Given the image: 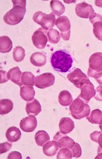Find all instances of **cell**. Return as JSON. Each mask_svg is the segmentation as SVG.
I'll return each mask as SVG.
<instances>
[{
  "mask_svg": "<svg viewBox=\"0 0 102 159\" xmlns=\"http://www.w3.org/2000/svg\"><path fill=\"white\" fill-rule=\"evenodd\" d=\"M50 6L52 13L57 16H60L65 11L64 5L59 1H51L50 2Z\"/></svg>",
  "mask_w": 102,
  "mask_h": 159,
  "instance_id": "obj_26",
  "label": "cell"
},
{
  "mask_svg": "<svg viewBox=\"0 0 102 159\" xmlns=\"http://www.w3.org/2000/svg\"><path fill=\"white\" fill-rule=\"evenodd\" d=\"M96 94L94 97L97 101H102V86L100 85L96 89Z\"/></svg>",
  "mask_w": 102,
  "mask_h": 159,
  "instance_id": "obj_37",
  "label": "cell"
},
{
  "mask_svg": "<svg viewBox=\"0 0 102 159\" xmlns=\"http://www.w3.org/2000/svg\"><path fill=\"white\" fill-rule=\"evenodd\" d=\"M13 47V43L11 39L7 36L0 37V52L6 53L10 52Z\"/></svg>",
  "mask_w": 102,
  "mask_h": 159,
  "instance_id": "obj_21",
  "label": "cell"
},
{
  "mask_svg": "<svg viewBox=\"0 0 102 159\" xmlns=\"http://www.w3.org/2000/svg\"><path fill=\"white\" fill-rule=\"evenodd\" d=\"M60 132L63 134H67L71 132L75 128L74 122L69 117L61 119L59 123Z\"/></svg>",
  "mask_w": 102,
  "mask_h": 159,
  "instance_id": "obj_15",
  "label": "cell"
},
{
  "mask_svg": "<svg viewBox=\"0 0 102 159\" xmlns=\"http://www.w3.org/2000/svg\"><path fill=\"white\" fill-rule=\"evenodd\" d=\"M35 76L31 72H23L22 75L21 82L23 84L26 86L33 87L35 86Z\"/></svg>",
  "mask_w": 102,
  "mask_h": 159,
  "instance_id": "obj_27",
  "label": "cell"
},
{
  "mask_svg": "<svg viewBox=\"0 0 102 159\" xmlns=\"http://www.w3.org/2000/svg\"><path fill=\"white\" fill-rule=\"evenodd\" d=\"M47 36L48 41L51 43L56 44L59 42L61 36L59 31L54 29H51L47 32Z\"/></svg>",
  "mask_w": 102,
  "mask_h": 159,
  "instance_id": "obj_29",
  "label": "cell"
},
{
  "mask_svg": "<svg viewBox=\"0 0 102 159\" xmlns=\"http://www.w3.org/2000/svg\"><path fill=\"white\" fill-rule=\"evenodd\" d=\"M55 80V76L52 73H43L35 77V86L38 88L44 89L53 85Z\"/></svg>",
  "mask_w": 102,
  "mask_h": 159,
  "instance_id": "obj_8",
  "label": "cell"
},
{
  "mask_svg": "<svg viewBox=\"0 0 102 159\" xmlns=\"http://www.w3.org/2000/svg\"><path fill=\"white\" fill-rule=\"evenodd\" d=\"M22 73L18 67L13 68L7 73L8 79L21 87L23 85L21 79Z\"/></svg>",
  "mask_w": 102,
  "mask_h": 159,
  "instance_id": "obj_16",
  "label": "cell"
},
{
  "mask_svg": "<svg viewBox=\"0 0 102 159\" xmlns=\"http://www.w3.org/2000/svg\"><path fill=\"white\" fill-rule=\"evenodd\" d=\"M47 32V31L41 27L36 30L32 34V41L37 48L43 49L46 47L48 41Z\"/></svg>",
  "mask_w": 102,
  "mask_h": 159,
  "instance_id": "obj_7",
  "label": "cell"
},
{
  "mask_svg": "<svg viewBox=\"0 0 102 159\" xmlns=\"http://www.w3.org/2000/svg\"><path fill=\"white\" fill-rule=\"evenodd\" d=\"M89 68L95 71H102V53L96 52L92 54L89 59Z\"/></svg>",
  "mask_w": 102,
  "mask_h": 159,
  "instance_id": "obj_13",
  "label": "cell"
},
{
  "mask_svg": "<svg viewBox=\"0 0 102 159\" xmlns=\"http://www.w3.org/2000/svg\"><path fill=\"white\" fill-rule=\"evenodd\" d=\"M36 143L39 146L43 147L46 142L50 140V137L45 131H38L35 135Z\"/></svg>",
  "mask_w": 102,
  "mask_h": 159,
  "instance_id": "obj_25",
  "label": "cell"
},
{
  "mask_svg": "<svg viewBox=\"0 0 102 159\" xmlns=\"http://www.w3.org/2000/svg\"><path fill=\"white\" fill-rule=\"evenodd\" d=\"M102 158V152L98 153V155L95 158Z\"/></svg>",
  "mask_w": 102,
  "mask_h": 159,
  "instance_id": "obj_41",
  "label": "cell"
},
{
  "mask_svg": "<svg viewBox=\"0 0 102 159\" xmlns=\"http://www.w3.org/2000/svg\"><path fill=\"white\" fill-rule=\"evenodd\" d=\"M72 157L71 150L66 148H61L58 152L57 156V159H71Z\"/></svg>",
  "mask_w": 102,
  "mask_h": 159,
  "instance_id": "obj_31",
  "label": "cell"
},
{
  "mask_svg": "<svg viewBox=\"0 0 102 159\" xmlns=\"http://www.w3.org/2000/svg\"><path fill=\"white\" fill-rule=\"evenodd\" d=\"M67 78L77 88L80 89L85 84L90 81L89 78L79 68L68 74Z\"/></svg>",
  "mask_w": 102,
  "mask_h": 159,
  "instance_id": "obj_5",
  "label": "cell"
},
{
  "mask_svg": "<svg viewBox=\"0 0 102 159\" xmlns=\"http://www.w3.org/2000/svg\"><path fill=\"white\" fill-rule=\"evenodd\" d=\"M56 26L61 31V35L65 41H68L70 38L71 25L69 20L66 16L58 17L55 23Z\"/></svg>",
  "mask_w": 102,
  "mask_h": 159,
  "instance_id": "obj_6",
  "label": "cell"
},
{
  "mask_svg": "<svg viewBox=\"0 0 102 159\" xmlns=\"http://www.w3.org/2000/svg\"><path fill=\"white\" fill-rule=\"evenodd\" d=\"M89 20L93 25L96 22L102 23V16L99 14L94 12L92 13L89 17Z\"/></svg>",
  "mask_w": 102,
  "mask_h": 159,
  "instance_id": "obj_36",
  "label": "cell"
},
{
  "mask_svg": "<svg viewBox=\"0 0 102 159\" xmlns=\"http://www.w3.org/2000/svg\"><path fill=\"white\" fill-rule=\"evenodd\" d=\"M53 140L57 142L59 148H66L70 150L74 147L76 143L67 134H63L60 131L56 133L53 137Z\"/></svg>",
  "mask_w": 102,
  "mask_h": 159,
  "instance_id": "obj_9",
  "label": "cell"
},
{
  "mask_svg": "<svg viewBox=\"0 0 102 159\" xmlns=\"http://www.w3.org/2000/svg\"><path fill=\"white\" fill-rule=\"evenodd\" d=\"M12 144L7 142L0 144V152L1 154L5 153L10 150Z\"/></svg>",
  "mask_w": 102,
  "mask_h": 159,
  "instance_id": "obj_35",
  "label": "cell"
},
{
  "mask_svg": "<svg viewBox=\"0 0 102 159\" xmlns=\"http://www.w3.org/2000/svg\"><path fill=\"white\" fill-rule=\"evenodd\" d=\"M47 59L45 55L40 52H36L32 54L30 61L33 65L37 67H42L45 65Z\"/></svg>",
  "mask_w": 102,
  "mask_h": 159,
  "instance_id": "obj_19",
  "label": "cell"
},
{
  "mask_svg": "<svg viewBox=\"0 0 102 159\" xmlns=\"http://www.w3.org/2000/svg\"><path fill=\"white\" fill-rule=\"evenodd\" d=\"M33 19L34 21L46 31L54 27L56 21L55 15L52 12L46 14L41 11L36 12L34 14Z\"/></svg>",
  "mask_w": 102,
  "mask_h": 159,
  "instance_id": "obj_4",
  "label": "cell"
},
{
  "mask_svg": "<svg viewBox=\"0 0 102 159\" xmlns=\"http://www.w3.org/2000/svg\"><path fill=\"white\" fill-rule=\"evenodd\" d=\"M7 72L6 71L1 70V83H3L8 81L9 80L7 79Z\"/></svg>",
  "mask_w": 102,
  "mask_h": 159,
  "instance_id": "obj_39",
  "label": "cell"
},
{
  "mask_svg": "<svg viewBox=\"0 0 102 159\" xmlns=\"http://www.w3.org/2000/svg\"><path fill=\"white\" fill-rule=\"evenodd\" d=\"M13 8L7 12L3 17L5 22L11 26L20 23L24 18L26 11V1H12Z\"/></svg>",
  "mask_w": 102,
  "mask_h": 159,
  "instance_id": "obj_1",
  "label": "cell"
},
{
  "mask_svg": "<svg viewBox=\"0 0 102 159\" xmlns=\"http://www.w3.org/2000/svg\"><path fill=\"white\" fill-rule=\"evenodd\" d=\"M69 111L71 115L77 120L88 116L91 109L88 103H86L79 96L71 104Z\"/></svg>",
  "mask_w": 102,
  "mask_h": 159,
  "instance_id": "obj_3",
  "label": "cell"
},
{
  "mask_svg": "<svg viewBox=\"0 0 102 159\" xmlns=\"http://www.w3.org/2000/svg\"><path fill=\"white\" fill-rule=\"evenodd\" d=\"M95 5L97 7H102V1H96Z\"/></svg>",
  "mask_w": 102,
  "mask_h": 159,
  "instance_id": "obj_40",
  "label": "cell"
},
{
  "mask_svg": "<svg viewBox=\"0 0 102 159\" xmlns=\"http://www.w3.org/2000/svg\"><path fill=\"white\" fill-rule=\"evenodd\" d=\"M35 93L33 87L27 86L20 87V95L24 101L27 102L32 101L35 97Z\"/></svg>",
  "mask_w": 102,
  "mask_h": 159,
  "instance_id": "obj_20",
  "label": "cell"
},
{
  "mask_svg": "<svg viewBox=\"0 0 102 159\" xmlns=\"http://www.w3.org/2000/svg\"><path fill=\"white\" fill-rule=\"evenodd\" d=\"M86 118L92 124L101 125L102 124V112L99 109H95Z\"/></svg>",
  "mask_w": 102,
  "mask_h": 159,
  "instance_id": "obj_23",
  "label": "cell"
},
{
  "mask_svg": "<svg viewBox=\"0 0 102 159\" xmlns=\"http://www.w3.org/2000/svg\"><path fill=\"white\" fill-rule=\"evenodd\" d=\"M26 110L28 116H36L42 111L41 106L39 102L35 98L27 102Z\"/></svg>",
  "mask_w": 102,
  "mask_h": 159,
  "instance_id": "obj_14",
  "label": "cell"
},
{
  "mask_svg": "<svg viewBox=\"0 0 102 159\" xmlns=\"http://www.w3.org/2000/svg\"><path fill=\"white\" fill-rule=\"evenodd\" d=\"M73 101L72 96L67 91H62L58 96V101L61 105L64 107L69 106Z\"/></svg>",
  "mask_w": 102,
  "mask_h": 159,
  "instance_id": "obj_22",
  "label": "cell"
},
{
  "mask_svg": "<svg viewBox=\"0 0 102 159\" xmlns=\"http://www.w3.org/2000/svg\"><path fill=\"white\" fill-rule=\"evenodd\" d=\"M37 125V119L33 116L23 118L19 124V126L22 130L26 132H31L35 131Z\"/></svg>",
  "mask_w": 102,
  "mask_h": 159,
  "instance_id": "obj_12",
  "label": "cell"
},
{
  "mask_svg": "<svg viewBox=\"0 0 102 159\" xmlns=\"http://www.w3.org/2000/svg\"><path fill=\"white\" fill-rule=\"evenodd\" d=\"M6 136L9 142L14 143L17 142L21 139L22 133L18 128L12 126L7 129Z\"/></svg>",
  "mask_w": 102,
  "mask_h": 159,
  "instance_id": "obj_18",
  "label": "cell"
},
{
  "mask_svg": "<svg viewBox=\"0 0 102 159\" xmlns=\"http://www.w3.org/2000/svg\"><path fill=\"white\" fill-rule=\"evenodd\" d=\"M8 159H22L21 154L17 151H13L10 153L7 157Z\"/></svg>",
  "mask_w": 102,
  "mask_h": 159,
  "instance_id": "obj_38",
  "label": "cell"
},
{
  "mask_svg": "<svg viewBox=\"0 0 102 159\" xmlns=\"http://www.w3.org/2000/svg\"><path fill=\"white\" fill-rule=\"evenodd\" d=\"M80 89L81 93L79 96L87 103L88 104L90 99L96 95L95 87L90 81L84 84Z\"/></svg>",
  "mask_w": 102,
  "mask_h": 159,
  "instance_id": "obj_10",
  "label": "cell"
},
{
  "mask_svg": "<svg viewBox=\"0 0 102 159\" xmlns=\"http://www.w3.org/2000/svg\"><path fill=\"white\" fill-rule=\"evenodd\" d=\"M99 126H100V130H101V132H102V124H101V125H100Z\"/></svg>",
  "mask_w": 102,
  "mask_h": 159,
  "instance_id": "obj_42",
  "label": "cell"
},
{
  "mask_svg": "<svg viewBox=\"0 0 102 159\" xmlns=\"http://www.w3.org/2000/svg\"><path fill=\"white\" fill-rule=\"evenodd\" d=\"M25 57V51L22 47L17 46L13 49V57L17 62H21Z\"/></svg>",
  "mask_w": 102,
  "mask_h": 159,
  "instance_id": "obj_28",
  "label": "cell"
},
{
  "mask_svg": "<svg viewBox=\"0 0 102 159\" xmlns=\"http://www.w3.org/2000/svg\"><path fill=\"white\" fill-rule=\"evenodd\" d=\"M91 140L99 144L98 153L102 152V133L100 131H95L90 134Z\"/></svg>",
  "mask_w": 102,
  "mask_h": 159,
  "instance_id": "obj_30",
  "label": "cell"
},
{
  "mask_svg": "<svg viewBox=\"0 0 102 159\" xmlns=\"http://www.w3.org/2000/svg\"><path fill=\"white\" fill-rule=\"evenodd\" d=\"M57 142L55 141H48L43 146V152L48 157L55 156L59 150Z\"/></svg>",
  "mask_w": 102,
  "mask_h": 159,
  "instance_id": "obj_17",
  "label": "cell"
},
{
  "mask_svg": "<svg viewBox=\"0 0 102 159\" xmlns=\"http://www.w3.org/2000/svg\"><path fill=\"white\" fill-rule=\"evenodd\" d=\"M72 154L73 157L75 158L80 157L82 155L81 148L79 143H75V145L71 150Z\"/></svg>",
  "mask_w": 102,
  "mask_h": 159,
  "instance_id": "obj_34",
  "label": "cell"
},
{
  "mask_svg": "<svg viewBox=\"0 0 102 159\" xmlns=\"http://www.w3.org/2000/svg\"><path fill=\"white\" fill-rule=\"evenodd\" d=\"M75 12L77 16L82 18L88 19L95 11L93 7L85 2L76 4Z\"/></svg>",
  "mask_w": 102,
  "mask_h": 159,
  "instance_id": "obj_11",
  "label": "cell"
},
{
  "mask_svg": "<svg viewBox=\"0 0 102 159\" xmlns=\"http://www.w3.org/2000/svg\"><path fill=\"white\" fill-rule=\"evenodd\" d=\"M51 66L55 70L65 73L72 66L73 60L70 55L64 51H58L53 53L51 59Z\"/></svg>",
  "mask_w": 102,
  "mask_h": 159,
  "instance_id": "obj_2",
  "label": "cell"
},
{
  "mask_svg": "<svg viewBox=\"0 0 102 159\" xmlns=\"http://www.w3.org/2000/svg\"><path fill=\"white\" fill-rule=\"evenodd\" d=\"M93 32L96 38L102 41V23L95 22L93 25Z\"/></svg>",
  "mask_w": 102,
  "mask_h": 159,
  "instance_id": "obj_32",
  "label": "cell"
},
{
  "mask_svg": "<svg viewBox=\"0 0 102 159\" xmlns=\"http://www.w3.org/2000/svg\"><path fill=\"white\" fill-rule=\"evenodd\" d=\"M87 74L89 77L95 78L97 82L102 86V71L96 72L92 70L89 67Z\"/></svg>",
  "mask_w": 102,
  "mask_h": 159,
  "instance_id": "obj_33",
  "label": "cell"
},
{
  "mask_svg": "<svg viewBox=\"0 0 102 159\" xmlns=\"http://www.w3.org/2000/svg\"><path fill=\"white\" fill-rule=\"evenodd\" d=\"M13 108L12 102L8 99H2L0 101V114L6 115L10 112Z\"/></svg>",
  "mask_w": 102,
  "mask_h": 159,
  "instance_id": "obj_24",
  "label": "cell"
}]
</instances>
